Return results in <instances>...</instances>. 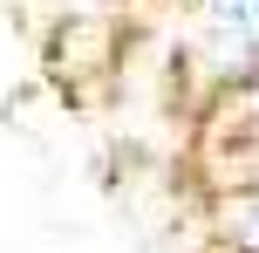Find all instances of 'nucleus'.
<instances>
[{
    "label": "nucleus",
    "instance_id": "nucleus-1",
    "mask_svg": "<svg viewBox=\"0 0 259 253\" xmlns=\"http://www.w3.org/2000/svg\"><path fill=\"white\" fill-rule=\"evenodd\" d=\"M239 233H246V246L259 253V199H246V205H239Z\"/></svg>",
    "mask_w": 259,
    "mask_h": 253
}]
</instances>
